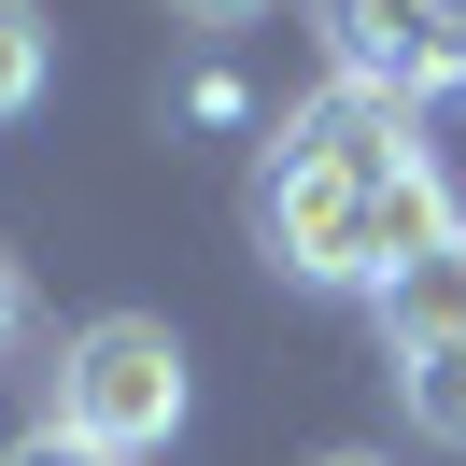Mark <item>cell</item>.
<instances>
[{
    "label": "cell",
    "instance_id": "7",
    "mask_svg": "<svg viewBox=\"0 0 466 466\" xmlns=\"http://www.w3.org/2000/svg\"><path fill=\"white\" fill-rule=\"evenodd\" d=\"M0 466H114V452H99V438H71V424H29Z\"/></svg>",
    "mask_w": 466,
    "mask_h": 466
},
{
    "label": "cell",
    "instance_id": "5",
    "mask_svg": "<svg viewBox=\"0 0 466 466\" xmlns=\"http://www.w3.org/2000/svg\"><path fill=\"white\" fill-rule=\"evenodd\" d=\"M396 410H410V438L466 452V339H438V353H396Z\"/></svg>",
    "mask_w": 466,
    "mask_h": 466
},
{
    "label": "cell",
    "instance_id": "8",
    "mask_svg": "<svg viewBox=\"0 0 466 466\" xmlns=\"http://www.w3.org/2000/svg\"><path fill=\"white\" fill-rule=\"evenodd\" d=\"M170 15H184V29H255L268 0H170Z\"/></svg>",
    "mask_w": 466,
    "mask_h": 466
},
{
    "label": "cell",
    "instance_id": "4",
    "mask_svg": "<svg viewBox=\"0 0 466 466\" xmlns=\"http://www.w3.org/2000/svg\"><path fill=\"white\" fill-rule=\"evenodd\" d=\"M368 311H381V339H396V353L466 339V227H438L424 255H396V268L368 283Z\"/></svg>",
    "mask_w": 466,
    "mask_h": 466
},
{
    "label": "cell",
    "instance_id": "2",
    "mask_svg": "<svg viewBox=\"0 0 466 466\" xmlns=\"http://www.w3.org/2000/svg\"><path fill=\"white\" fill-rule=\"evenodd\" d=\"M57 424L71 438H99V452H170V424H184V339L156 311H99V325H71L57 339Z\"/></svg>",
    "mask_w": 466,
    "mask_h": 466
},
{
    "label": "cell",
    "instance_id": "6",
    "mask_svg": "<svg viewBox=\"0 0 466 466\" xmlns=\"http://www.w3.org/2000/svg\"><path fill=\"white\" fill-rule=\"evenodd\" d=\"M43 71H57V29H43L29 0H0V127L43 114Z\"/></svg>",
    "mask_w": 466,
    "mask_h": 466
},
{
    "label": "cell",
    "instance_id": "3",
    "mask_svg": "<svg viewBox=\"0 0 466 466\" xmlns=\"http://www.w3.org/2000/svg\"><path fill=\"white\" fill-rule=\"evenodd\" d=\"M325 57H339V86H368V99H438L466 71V15L452 0H325Z\"/></svg>",
    "mask_w": 466,
    "mask_h": 466
},
{
    "label": "cell",
    "instance_id": "1",
    "mask_svg": "<svg viewBox=\"0 0 466 466\" xmlns=\"http://www.w3.org/2000/svg\"><path fill=\"white\" fill-rule=\"evenodd\" d=\"M410 170V114L368 86L311 99L255 170V240L297 283H381V184Z\"/></svg>",
    "mask_w": 466,
    "mask_h": 466
},
{
    "label": "cell",
    "instance_id": "10",
    "mask_svg": "<svg viewBox=\"0 0 466 466\" xmlns=\"http://www.w3.org/2000/svg\"><path fill=\"white\" fill-rule=\"evenodd\" d=\"M325 466H381V452H325Z\"/></svg>",
    "mask_w": 466,
    "mask_h": 466
},
{
    "label": "cell",
    "instance_id": "9",
    "mask_svg": "<svg viewBox=\"0 0 466 466\" xmlns=\"http://www.w3.org/2000/svg\"><path fill=\"white\" fill-rule=\"evenodd\" d=\"M15 325H29V283H15V268H0V339H15Z\"/></svg>",
    "mask_w": 466,
    "mask_h": 466
}]
</instances>
